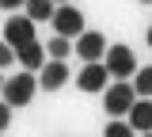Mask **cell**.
Listing matches in <instances>:
<instances>
[{"mask_svg": "<svg viewBox=\"0 0 152 137\" xmlns=\"http://www.w3.org/2000/svg\"><path fill=\"white\" fill-rule=\"evenodd\" d=\"M133 92H137V95H152V65H137V73H133Z\"/></svg>", "mask_w": 152, "mask_h": 137, "instance_id": "obj_12", "label": "cell"}, {"mask_svg": "<svg viewBox=\"0 0 152 137\" xmlns=\"http://www.w3.org/2000/svg\"><path fill=\"white\" fill-rule=\"evenodd\" d=\"M23 8H27V15H31L34 23H50V19H53V12H57L53 0H27Z\"/></svg>", "mask_w": 152, "mask_h": 137, "instance_id": "obj_11", "label": "cell"}, {"mask_svg": "<svg viewBox=\"0 0 152 137\" xmlns=\"http://www.w3.org/2000/svg\"><path fill=\"white\" fill-rule=\"evenodd\" d=\"M34 92H38V76L23 69L19 76L4 80V92H0V95H4V103H8V107H27V103L34 99Z\"/></svg>", "mask_w": 152, "mask_h": 137, "instance_id": "obj_2", "label": "cell"}, {"mask_svg": "<svg viewBox=\"0 0 152 137\" xmlns=\"http://www.w3.org/2000/svg\"><path fill=\"white\" fill-rule=\"evenodd\" d=\"M4 42H8L12 50L34 42V19H31V15H12V19L4 23Z\"/></svg>", "mask_w": 152, "mask_h": 137, "instance_id": "obj_6", "label": "cell"}, {"mask_svg": "<svg viewBox=\"0 0 152 137\" xmlns=\"http://www.w3.org/2000/svg\"><path fill=\"white\" fill-rule=\"evenodd\" d=\"M12 111H15V107H8V103L0 99V133H4V130L12 126Z\"/></svg>", "mask_w": 152, "mask_h": 137, "instance_id": "obj_16", "label": "cell"}, {"mask_svg": "<svg viewBox=\"0 0 152 137\" xmlns=\"http://www.w3.org/2000/svg\"><path fill=\"white\" fill-rule=\"evenodd\" d=\"M145 42H148V50H152V27H148V31H145Z\"/></svg>", "mask_w": 152, "mask_h": 137, "instance_id": "obj_18", "label": "cell"}, {"mask_svg": "<svg viewBox=\"0 0 152 137\" xmlns=\"http://www.w3.org/2000/svg\"><path fill=\"white\" fill-rule=\"evenodd\" d=\"M137 137H152V130H145V133H137Z\"/></svg>", "mask_w": 152, "mask_h": 137, "instance_id": "obj_19", "label": "cell"}, {"mask_svg": "<svg viewBox=\"0 0 152 137\" xmlns=\"http://www.w3.org/2000/svg\"><path fill=\"white\" fill-rule=\"evenodd\" d=\"M103 137H137V130L129 126V118H126V122H122V118H114V122H107Z\"/></svg>", "mask_w": 152, "mask_h": 137, "instance_id": "obj_14", "label": "cell"}, {"mask_svg": "<svg viewBox=\"0 0 152 137\" xmlns=\"http://www.w3.org/2000/svg\"><path fill=\"white\" fill-rule=\"evenodd\" d=\"M23 4H27V0H0V8H4V12H15V8H23Z\"/></svg>", "mask_w": 152, "mask_h": 137, "instance_id": "obj_17", "label": "cell"}, {"mask_svg": "<svg viewBox=\"0 0 152 137\" xmlns=\"http://www.w3.org/2000/svg\"><path fill=\"white\" fill-rule=\"evenodd\" d=\"M15 61L27 69V73H42V65L50 61V53H46L42 42H27V46H19V50H15Z\"/></svg>", "mask_w": 152, "mask_h": 137, "instance_id": "obj_9", "label": "cell"}, {"mask_svg": "<svg viewBox=\"0 0 152 137\" xmlns=\"http://www.w3.org/2000/svg\"><path fill=\"white\" fill-rule=\"evenodd\" d=\"M137 103V92H133V80H114L107 84V92H103V111L114 118L129 114V107Z\"/></svg>", "mask_w": 152, "mask_h": 137, "instance_id": "obj_1", "label": "cell"}, {"mask_svg": "<svg viewBox=\"0 0 152 137\" xmlns=\"http://www.w3.org/2000/svg\"><path fill=\"white\" fill-rule=\"evenodd\" d=\"M0 137H4V133H0Z\"/></svg>", "mask_w": 152, "mask_h": 137, "instance_id": "obj_23", "label": "cell"}, {"mask_svg": "<svg viewBox=\"0 0 152 137\" xmlns=\"http://www.w3.org/2000/svg\"><path fill=\"white\" fill-rule=\"evenodd\" d=\"M137 4H152V0H137Z\"/></svg>", "mask_w": 152, "mask_h": 137, "instance_id": "obj_21", "label": "cell"}, {"mask_svg": "<svg viewBox=\"0 0 152 137\" xmlns=\"http://www.w3.org/2000/svg\"><path fill=\"white\" fill-rule=\"evenodd\" d=\"M12 61H15V50H12V46H8V42L0 38V69H8V65H12Z\"/></svg>", "mask_w": 152, "mask_h": 137, "instance_id": "obj_15", "label": "cell"}, {"mask_svg": "<svg viewBox=\"0 0 152 137\" xmlns=\"http://www.w3.org/2000/svg\"><path fill=\"white\" fill-rule=\"evenodd\" d=\"M69 84V65L65 61L50 57L46 65H42V73H38V88H46V92H61Z\"/></svg>", "mask_w": 152, "mask_h": 137, "instance_id": "obj_8", "label": "cell"}, {"mask_svg": "<svg viewBox=\"0 0 152 137\" xmlns=\"http://www.w3.org/2000/svg\"><path fill=\"white\" fill-rule=\"evenodd\" d=\"M53 31L57 34H65V38H80L88 27H84V12L80 8H72V4H57V12H53Z\"/></svg>", "mask_w": 152, "mask_h": 137, "instance_id": "obj_4", "label": "cell"}, {"mask_svg": "<svg viewBox=\"0 0 152 137\" xmlns=\"http://www.w3.org/2000/svg\"><path fill=\"white\" fill-rule=\"evenodd\" d=\"M53 4H69V0H53Z\"/></svg>", "mask_w": 152, "mask_h": 137, "instance_id": "obj_20", "label": "cell"}, {"mask_svg": "<svg viewBox=\"0 0 152 137\" xmlns=\"http://www.w3.org/2000/svg\"><path fill=\"white\" fill-rule=\"evenodd\" d=\"M0 92H4V80H0Z\"/></svg>", "mask_w": 152, "mask_h": 137, "instance_id": "obj_22", "label": "cell"}, {"mask_svg": "<svg viewBox=\"0 0 152 137\" xmlns=\"http://www.w3.org/2000/svg\"><path fill=\"white\" fill-rule=\"evenodd\" d=\"M46 53H50V57H57V61H65L69 53H72V38L53 34V38H50V46H46Z\"/></svg>", "mask_w": 152, "mask_h": 137, "instance_id": "obj_13", "label": "cell"}, {"mask_svg": "<svg viewBox=\"0 0 152 137\" xmlns=\"http://www.w3.org/2000/svg\"><path fill=\"white\" fill-rule=\"evenodd\" d=\"M72 53H80L84 61H103L107 57V38L99 31H84L80 38H72Z\"/></svg>", "mask_w": 152, "mask_h": 137, "instance_id": "obj_7", "label": "cell"}, {"mask_svg": "<svg viewBox=\"0 0 152 137\" xmlns=\"http://www.w3.org/2000/svg\"><path fill=\"white\" fill-rule=\"evenodd\" d=\"M103 65H107V73H110V80H133V73H137V53H133L129 46H107V57H103Z\"/></svg>", "mask_w": 152, "mask_h": 137, "instance_id": "obj_3", "label": "cell"}, {"mask_svg": "<svg viewBox=\"0 0 152 137\" xmlns=\"http://www.w3.org/2000/svg\"><path fill=\"white\" fill-rule=\"evenodd\" d=\"M129 126L137 130V133H145V130H152V95H137V103L129 107Z\"/></svg>", "mask_w": 152, "mask_h": 137, "instance_id": "obj_10", "label": "cell"}, {"mask_svg": "<svg viewBox=\"0 0 152 137\" xmlns=\"http://www.w3.org/2000/svg\"><path fill=\"white\" fill-rule=\"evenodd\" d=\"M107 84H110V73H107V65H103V61H84V69L76 73V88H80V92H88V95L107 92Z\"/></svg>", "mask_w": 152, "mask_h": 137, "instance_id": "obj_5", "label": "cell"}]
</instances>
